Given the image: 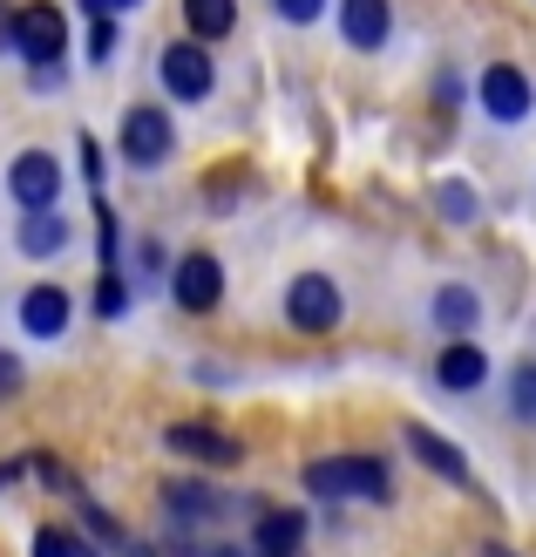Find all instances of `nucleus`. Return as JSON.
I'll use <instances>...</instances> for the list:
<instances>
[{
  "label": "nucleus",
  "instance_id": "nucleus-28",
  "mask_svg": "<svg viewBox=\"0 0 536 557\" xmlns=\"http://www.w3.org/2000/svg\"><path fill=\"white\" fill-rule=\"evenodd\" d=\"M14 387H21V360L0 347V395H14Z\"/></svg>",
  "mask_w": 536,
  "mask_h": 557
},
{
  "label": "nucleus",
  "instance_id": "nucleus-4",
  "mask_svg": "<svg viewBox=\"0 0 536 557\" xmlns=\"http://www.w3.org/2000/svg\"><path fill=\"white\" fill-rule=\"evenodd\" d=\"M340 313H347V299H340V286H333L326 272H299L292 286H286V320L299 333H333Z\"/></svg>",
  "mask_w": 536,
  "mask_h": 557
},
{
  "label": "nucleus",
  "instance_id": "nucleus-20",
  "mask_svg": "<svg viewBox=\"0 0 536 557\" xmlns=\"http://www.w3.org/2000/svg\"><path fill=\"white\" fill-rule=\"evenodd\" d=\"M96 313H102V320L129 313V278H123V272H102V286H96Z\"/></svg>",
  "mask_w": 536,
  "mask_h": 557
},
{
  "label": "nucleus",
  "instance_id": "nucleus-10",
  "mask_svg": "<svg viewBox=\"0 0 536 557\" xmlns=\"http://www.w3.org/2000/svg\"><path fill=\"white\" fill-rule=\"evenodd\" d=\"M68 313H75L68 293L48 286V278L21 293V333H27V341H62V333H68Z\"/></svg>",
  "mask_w": 536,
  "mask_h": 557
},
{
  "label": "nucleus",
  "instance_id": "nucleus-25",
  "mask_svg": "<svg viewBox=\"0 0 536 557\" xmlns=\"http://www.w3.org/2000/svg\"><path fill=\"white\" fill-rule=\"evenodd\" d=\"M116 54V21H96V35H89V62H109Z\"/></svg>",
  "mask_w": 536,
  "mask_h": 557
},
{
  "label": "nucleus",
  "instance_id": "nucleus-30",
  "mask_svg": "<svg viewBox=\"0 0 536 557\" xmlns=\"http://www.w3.org/2000/svg\"><path fill=\"white\" fill-rule=\"evenodd\" d=\"M204 557H245V550H238V544H211Z\"/></svg>",
  "mask_w": 536,
  "mask_h": 557
},
{
  "label": "nucleus",
  "instance_id": "nucleus-14",
  "mask_svg": "<svg viewBox=\"0 0 536 557\" xmlns=\"http://www.w3.org/2000/svg\"><path fill=\"white\" fill-rule=\"evenodd\" d=\"M340 35H347L360 54L387 48V35H394V8H387V0H340Z\"/></svg>",
  "mask_w": 536,
  "mask_h": 557
},
{
  "label": "nucleus",
  "instance_id": "nucleus-22",
  "mask_svg": "<svg viewBox=\"0 0 536 557\" xmlns=\"http://www.w3.org/2000/svg\"><path fill=\"white\" fill-rule=\"evenodd\" d=\"M27 469H35V476H41L48 490H68V496H75V469H68V462H54L48 449H35V456H27Z\"/></svg>",
  "mask_w": 536,
  "mask_h": 557
},
{
  "label": "nucleus",
  "instance_id": "nucleus-12",
  "mask_svg": "<svg viewBox=\"0 0 536 557\" xmlns=\"http://www.w3.org/2000/svg\"><path fill=\"white\" fill-rule=\"evenodd\" d=\"M435 381L448 387V395H475V387L489 381V354L475 347V341H448L435 354Z\"/></svg>",
  "mask_w": 536,
  "mask_h": 557
},
{
  "label": "nucleus",
  "instance_id": "nucleus-8",
  "mask_svg": "<svg viewBox=\"0 0 536 557\" xmlns=\"http://www.w3.org/2000/svg\"><path fill=\"white\" fill-rule=\"evenodd\" d=\"M157 75H163V89H171L177 102H204L211 96V54H204V41H171L163 62H157Z\"/></svg>",
  "mask_w": 536,
  "mask_h": 557
},
{
  "label": "nucleus",
  "instance_id": "nucleus-1",
  "mask_svg": "<svg viewBox=\"0 0 536 557\" xmlns=\"http://www.w3.org/2000/svg\"><path fill=\"white\" fill-rule=\"evenodd\" d=\"M306 490L320 504H387L394 469L387 456H320V462H306Z\"/></svg>",
  "mask_w": 536,
  "mask_h": 557
},
{
  "label": "nucleus",
  "instance_id": "nucleus-7",
  "mask_svg": "<svg viewBox=\"0 0 536 557\" xmlns=\"http://www.w3.org/2000/svg\"><path fill=\"white\" fill-rule=\"evenodd\" d=\"M475 96H483V109L496 123H523L529 109H536V89H529V75L516 69V62H496V69H483V82H475Z\"/></svg>",
  "mask_w": 536,
  "mask_h": 557
},
{
  "label": "nucleus",
  "instance_id": "nucleus-5",
  "mask_svg": "<svg viewBox=\"0 0 536 557\" xmlns=\"http://www.w3.org/2000/svg\"><path fill=\"white\" fill-rule=\"evenodd\" d=\"M163 449L204 462V469H238L245 462V442L224 435V429H211V422H171V429H163Z\"/></svg>",
  "mask_w": 536,
  "mask_h": 557
},
{
  "label": "nucleus",
  "instance_id": "nucleus-21",
  "mask_svg": "<svg viewBox=\"0 0 536 557\" xmlns=\"http://www.w3.org/2000/svg\"><path fill=\"white\" fill-rule=\"evenodd\" d=\"M35 557H82V537L62 531V523H41V531H35Z\"/></svg>",
  "mask_w": 536,
  "mask_h": 557
},
{
  "label": "nucleus",
  "instance_id": "nucleus-31",
  "mask_svg": "<svg viewBox=\"0 0 536 557\" xmlns=\"http://www.w3.org/2000/svg\"><path fill=\"white\" fill-rule=\"evenodd\" d=\"M483 557H516V550H502V544H489V550H483Z\"/></svg>",
  "mask_w": 536,
  "mask_h": 557
},
{
  "label": "nucleus",
  "instance_id": "nucleus-3",
  "mask_svg": "<svg viewBox=\"0 0 536 557\" xmlns=\"http://www.w3.org/2000/svg\"><path fill=\"white\" fill-rule=\"evenodd\" d=\"M116 150L136 163V171H157V163L177 150V129H171V116H163L157 102H136L123 116V129H116Z\"/></svg>",
  "mask_w": 536,
  "mask_h": 557
},
{
  "label": "nucleus",
  "instance_id": "nucleus-17",
  "mask_svg": "<svg viewBox=\"0 0 536 557\" xmlns=\"http://www.w3.org/2000/svg\"><path fill=\"white\" fill-rule=\"evenodd\" d=\"M184 21H190V41H224L238 27V0H184Z\"/></svg>",
  "mask_w": 536,
  "mask_h": 557
},
{
  "label": "nucleus",
  "instance_id": "nucleus-27",
  "mask_svg": "<svg viewBox=\"0 0 536 557\" xmlns=\"http://www.w3.org/2000/svg\"><path fill=\"white\" fill-rule=\"evenodd\" d=\"M123 8H136V0H82V14H96V21H116Z\"/></svg>",
  "mask_w": 536,
  "mask_h": 557
},
{
  "label": "nucleus",
  "instance_id": "nucleus-19",
  "mask_svg": "<svg viewBox=\"0 0 536 557\" xmlns=\"http://www.w3.org/2000/svg\"><path fill=\"white\" fill-rule=\"evenodd\" d=\"M510 414H516V422H536V360H516V374H510Z\"/></svg>",
  "mask_w": 536,
  "mask_h": 557
},
{
  "label": "nucleus",
  "instance_id": "nucleus-13",
  "mask_svg": "<svg viewBox=\"0 0 536 557\" xmlns=\"http://www.w3.org/2000/svg\"><path fill=\"white\" fill-rule=\"evenodd\" d=\"M251 557H306V510H259Z\"/></svg>",
  "mask_w": 536,
  "mask_h": 557
},
{
  "label": "nucleus",
  "instance_id": "nucleus-9",
  "mask_svg": "<svg viewBox=\"0 0 536 557\" xmlns=\"http://www.w3.org/2000/svg\"><path fill=\"white\" fill-rule=\"evenodd\" d=\"M171 293H177L184 313H211V306L224 299V265L211 252H184L177 272H171Z\"/></svg>",
  "mask_w": 536,
  "mask_h": 557
},
{
  "label": "nucleus",
  "instance_id": "nucleus-11",
  "mask_svg": "<svg viewBox=\"0 0 536 557\" xmlns=\"http://www.w3.org/2000/svg\"><path fill=\"white\" fill-rule=\"evenodd\" d=\"M401 442H408V449L421 456V469H435L441 483L469 490V456H462V449H456V442H448V435H435L428 422H408V429H401Z\"/></svg>",
  "mask_w": 536,
  "mask_h": 557
},
{
  "label": "nucleus",
  "instance_id": "nucleus-23",
  "mask_svg": "<svg viewBox=\"0 0 536 557\" xmlns=\"http://www.w3.org/2000/svg\"><path fill=\"white\" fill-rule=\"evenodd\" d=\"M435 205H441V218H456V225H462V218H475V198H469L462 184H441V190H435Z\"/></svg>",
  "mask_w": 536,
  "mask_h": 557
},
{
  "label": "nucleus",
  "instance_id": "nucleus-6",
  "mask_svg": "<svg viewBox=\"0 0 536 557\" xmlns=\"http://www.w3.org/2000/svg\"><path fill=\"white\" fill-rule=\"evenodd\" d=\"M8 190L27 211H54V205H62V163H54L48 150H21L8 163Z\"/></svg>",
  "mask_w": 536,
  "mask_h": 557
},
{
  "label": "nucleus",
  "instance_id": "nucleus-2",
  "mask_svg": "<svg viewBox=\"0 0 536 557\" xmlns=\"http://www.w3.org/2000/svg\"><path fill=\"white\" fill-rule=\"evenodd\" d=\"M14 48H21V62L35 75H54L68 62V21H62V8H48V0L14 8Z\"/></svg>",
  "mask_w": 536,
  "mask_h": 557
},
{
  "label": "nucleus",
  "instance_id": "nucleus-26",
  "mask_svg": "<svg viewBox=\"0 0 536 557\" xmlns=\"http://www.w3.org/2000/svg\"><path fill=\"white\" fill-rule=\"evenodd\" d=\"M82 177H89V184H96V198H102V150L89 144V136H82Z\"/></svg>",
  "mask_w": 536,
  "mask_h": 557
},
{
  "label": "nucleus",
  "instance_id": "nucleus-18",
  "mask_svg": "<svg viewBox=\"0 0 536 557\" xmlns=\"http://www.w3.org/2000/svg\"><path fill=\"white\" fill-rule=\"evenodd\" d=\"M475 313H483V299H475L469 286H441V293H435V326H448L456 341H469Z\"/></svg>",
  "mask_w": 536,
  "mask_h": 557
},
{
  "label": "nucleus",
  "instance_id": "nucleus-15",
  "mask_svg": "<svg viewBox=\"0 0 536 557\" xmlns=\"http://www.w3.org/2000/svg\"><path fill=\"white\" fill-rule=\"evenodd\" d=\"M224 504H217V496H211V483H163V517H171L177 523V531H184V523H211Z\"/></svg>",
  "mask_w": 536,
  "mask_h": 557
},
{
  "label": "nucleus",
  "instance_id": "nucleus-16",
  "mask_svg": "<svg viewBox=\"0 0 536 557\" xmlns=\"http://www.w3.org/2000/svg\"><path fill=\"white\" fill-rule=\"evenodd\" d=\"M68 245V218L62 211H27L21 218V252L27 259H54Z\"/></svg>",
  "mask_w": 536,
  "mask_h": 557
},
{
  "label": "nucleus",
  "instance_id": "nucleus-29",
  "mask_svg": "<svg viewBox=\"0 0 536 557\" xmlns=\"http://www.w3.org/2000/svg\"><path fill=\"white\" fill-rule=\"evenodd\" d=\"M0 48H14V14H8V0H0Z\"/></svg>",
  "mask_w": 536,
  "mask_h": 557
},
{
  "label": "nucleus",
  "instance_id": "nucleus-24",
  "mask_svg": "<svg viewBox=\"0 0 536 557\" xmlns=\"http://www.w3.org/2000/svg\"><path fill=\"white\" fill-rule=\"evenodd\" d=\"M272 8H278V21L306 27V21H320V8H326V0H272Z\"/></svg>",
  "mask_w": 536,
  "mask_h": 557
},
{
  "label": "nucleus",
  "instance_id": "nucleus-32",
  "mask_svg": "<svg viewBox=\"0 0 536 557\" xmlns=\"http://www.w3.org/2000/svg\"><path fill=\"white\" fill-rule=\"evenodd\" d=\"M82 557H102V550H89V544H82Z\"/></svg>",
  "mask_w": 536,
  "mask_h": 557
}]
</instances>
